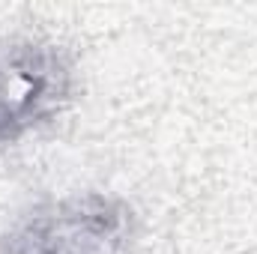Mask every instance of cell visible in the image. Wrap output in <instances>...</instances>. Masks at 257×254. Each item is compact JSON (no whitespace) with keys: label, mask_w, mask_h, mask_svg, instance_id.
Masks as SVG:
<instances>
[{"label":"cell","mask_w":257,"mask_h":254,"mask_svg":"<svg viewBox=\"0 0 257 254\" xmlns=\"http://www.w3.org/2000/svg\"><path fill=\"white\" fill-rule=\"evenodd\" d=\"M72 93L66 57L45 42H0V144L48 123Z\"/></svg>","instance_id":"obj_2"},{"label":"cell","mask_w":257,"mask_h":254,"mask_svg":"<svg viewBox=\"0 0 257 254\" xmlns=\"http://www.w3.org/2000/svg\"><path fill=\"white\" fill-rule=\"evenodd\" d=\"M135 212L111 194H72L0 233V254H128Z\"/></svg>","instance_id":"obj_1"}]
</instances>
